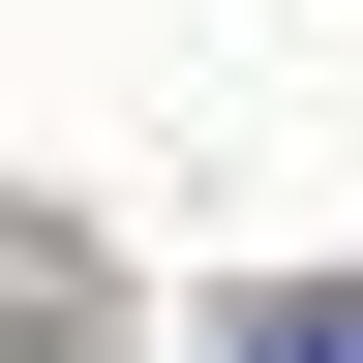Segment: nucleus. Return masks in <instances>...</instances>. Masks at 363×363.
Returning <instances> with one entry per match:
<instances>
[{
	"instance_id": "obj_1",
	"label": "nucleus",
	"mask_w": 363,
	"mask_h": 363,
	"mask_svg": "<svg viewBox=\"0 0 363 363\" xmlns=\"http://www.w3.org/2000/svg\"><path fill=\"white\" fill-rule=\"evenodd\" d=\"M212 363H363V272H303V303H242Z\"/></svg>"
}]
</instances>
